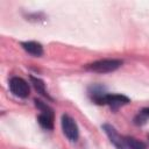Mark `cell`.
Returning a JSON list of instances; mask_svg holds the SVG:
<instances>
[{
    "label": "cell",
    "mask_w": 149,
    "mask_h": 149,
    "mask_svg": "<svg viewBox=\"0 0 149 149\" xmlns=\"http://www.w3.org/2000/svg\"><path fill=\"white\" fill-rule=\"evenodd\" d=\"M37 122L40 123V126L42 128H44L47 130L54 129V115L40 113V115L37 116Z\"/></svg>",
    "instance_id": "ba28073f"
},
{
    "label": "cell",
    "mask_w": 149,
    "mask_h": 149,
    "mask_svg": "<svg viewBox=\"0 0 149 149\" xmlns=\"http://www.w3.org/2000/svg\"><path fill=\"white\" fill-rule=\"evenodd\" d=\"M34 104H35L36 108H37L41 113H43V114H50V115H54V109H52V108H51L47 102H44V101H42V100H40V99L35 98V99H34Z\"/></svg>",
    "instance_id": "30bf717a"
},
{
    "label": "cell",
    "mask_w": 149,
    "mask_h": 149,
    "mask_svg": "<svg viewBox=\"0 0 149 149\" xmlns=\"http://www.w3.org/2000/svg\"><path fill=\"white\" fill-rule=\"evenodd\" d=\"M130 102V99L120 93H106L105 95V105H108L113 109H118L119 107H122Z\"/></svg>",
    "instance_id": "5b68a950"
},
{
    "label": "cell",
    "mask_w": 149,
    "mask_h": 149,
    "mask_svg": "<svg viewBox=\"0 0 149 149\" xmlns=\"http://www.w3.org/2000/svg\"><path fill=\"white\" fill-rule=\"evenodd\" d=\"M122 63L123 62L121 59L106 58V59H99L93 63H90L85 66V69L87 71L95 72V73H108V72H113L118 70L122 65Z\"/></svg>",
    "instance_id": "6da1fadb"
},
{
    "label": "cell",
    "mask_w": 149,
    "mask_h": 149,
    "mask_svg": "<svg viewBox=\"0 0 149 149\" xmlns=\"http://www.w3.org/2000/svg\"><path fill=\"white\" fill-rule=\"evenodd\" d=\"M9 90L15 97L21 99L27 98L30 93L29 84L21 77H12L9 79Z\"/></svg>",
    "instance_id": "3957f363"
},
{
    "label": "cell",
    "mask_w": 149,
    "mask_h": 149,
    "mask_svg": "<svg viewBox=\"0 0 149 149\" xmlns=\"http://www.w3.org/2000/svg\"><path fill=\"white\" fill-rule=\"evenodd\" d=\"M123 141H125V144L130 149H146L147 148L144 142L135 137H132V136H123Z\"/></svg>",
    "instance_id": "9c48e42d"
},
{
    "label": "cell",
    "mask_w": 149,
    "mask_h": 149,
    "mask_svg": "<svg viewBox=\"0 0 149 149\" xmlns=\"http://www.w3.org/2000/svg\"><path fill=\"white\" fill-rule=\"evenodd\" d=\"M29 78H30V81H31L34 88L37 91V93H40L42 97L47 98L48 100H52V98L49 95V93H48V91H47V88H45V83H44L41 78L34 77V76H30Z\"/></svg>",
    "instance_id": "52a82bcc"
},
{
    "label": "cell",
    "mask_w": 149,
    "mask_h": 149,
    "mask_svg": "<svg viewBox=\"0 0 149 149\" xmlns=\"http://www.w3.org/2000/svg\"><path fill=\"white\" fill-rule=\"evenodd\" d=\"M141 113H142V114H144L147 118H149V107H146V108H143V109L141 111Z\"/></svg>",
    "instance_id": "8fae6325"
},
{
    "label": "cell",
    "mask_w": 149,
    "mask_h": 149,
    "mask_svg": "<svg viewBox=\"0 0 149 149\" xmlns=\"http://www.w3.org/2000/svg\"><path fill=\"white\" fill-rule=\"evenodd\" d=\"M102 130L105 132V134L107 135V137L109 139L111 143L116 148V149H122L125 147V141H123V136H121L118 130L109 123H104L101 125Z\"/></svg>",
    "instance_id": "277c9868"
},
{
    "label": "cell",
    "mask_w": 149,
    "mask_h": 149,
    "mask_svg": "<svg viewBox=\"0 0 149 149\" xmlns=\"http://www.w3.org/2000/svg\"><path fill=\"white\" fill-rule=\"evenodd\" d=\"M122 149H130V148H128V147H127V146H126V144H125V147H123V148H122Z\"/></svg>",
    "instance_id": "7c38bea8"
},
{
    "label": "cell",
    "mask_w": 149,
    "mask_h": 149,
    "mask_svg": "<svg viewBox=\"0 0 149 149\" xmlns=\"http://www.w3.org/2000/svg\"><path fill=\"white\" fill-rule=\"evenodd\" d=\"M21 47L23 48L24 51H27L28 54H30L31 56H35V57H41L43 55V52H44L42 44L36 42V41L21 42Z\"/></svg>",
    "instance_id": "8992f818"
},
{
    "label": "cell",
    "mask_w": 149,
    "mask_h": 149,
    "mask_svg": "<svg viewBox=\"0 0 149 149\" xmlns=\"http://www.w3.org/2000/svg\"><path fill=\"white\" fill-rule=\"evenodd\" d=\"M61 125H62V130L66 136V139L70 140L71 142H76L79 137V128L74 119L71 118L69 114H63L61 119Z\"/></svg>",
    "instance_id": "7a4b0ae2"
}]
</instances>
